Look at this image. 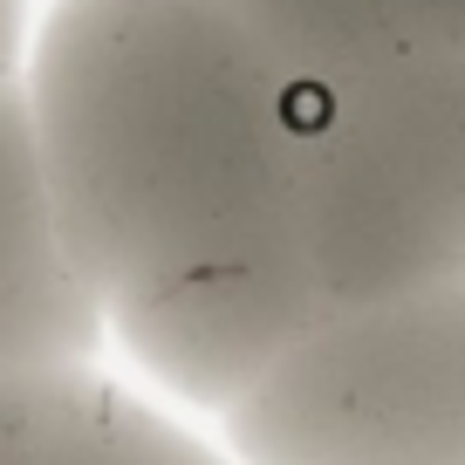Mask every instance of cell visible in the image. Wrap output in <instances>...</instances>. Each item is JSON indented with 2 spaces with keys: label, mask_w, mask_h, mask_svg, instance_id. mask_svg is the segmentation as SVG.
<instances>
[{
  "label": "cell",
  "mask_w": 465,
  "mask_h": 465,
  "mask_svg": "<svg viewBox=\"0 0 465 465\" xmlns=\"http://www.w3.org/2000/svg\"><path fill=\"white\" fill-rule=\"evenodd\" d=\"M21 96L103 315L185 267L294 240L315 83L232 0H48Z\"/></svg>",
  "instance_id": "1"
},
{
  "label": "cell",
  "mask_w": 465,
  "mask_h": 465,
  "mask_svg": "<svg viewBox=\"0 0 465 465\" xmlns=\"http://www.w3.org/2000/svg\"><path fill=\"white\" fill-rule=\"evenodd\" d=\"M294 240L329 315L465 281V55L315 83Z\"/></svg>",
  "instance_id": "2"
},
{
  "label": "cell",
  "mask_w": 465,
  "mask_h": 465,
  "mask_svg": "<svg viewBox=\"0 0 465 465\" xmlns=\"http://www.w3.org/2000/svg\"><path fill=\"white\" fill-rule=\"evenodd\" d=\"M219 445L240 465H465V281L322 315Z\"/></svg>",
  "instance_id": "3"
},
{
  "label": "cell",
  "mask_w": 465,
  "mask_h": 465,
  "mask_svg": "<svg viewBox=\"0 0 465 465\" xmlns=\"http://www.w3.org/2000/svg\"><path fill=\"white\" fill-rule=\"evenodd\" d=\"M322 315L302 240H274L110 302V342L158 397L226 418Z\"/></svg>",
  "instance_id": "4"
},
{
  "label": "cell",
  "mask_w": 465,
  "mask_h": 465,
  "mask_svg": "<svg viewBox=\"0 0 465 465\" xmlns=\"http://www.w3.org/2000/svg\"><path fill=\"white\" fill-rule=\"evenodd\" d=\"M110 342L103 294L83 281L48 192L21 75L0 83V377L96 363Z\"/></svg>",
  "instance_id": "5"
},
{
  "label": "cell",
  "mask_w": 465,
  "mask_h": 465,
  "mask_svg": "<svg viewBox=\"0 0 465 465\" xmlns=\"http://www.w3.org/2000/svg\"><path fill=\"white\" fill-rule=\"evenodd\" d=\"M0 465H240L96 363L0 377Z\"/></svg>",
  "instance_id": "6"
},
{
  "label": "cell",
  "mask_w": 465,
  "mask_h": 465,
  "mask_svg": "<svg viewBox=\"0 0 465 465\" xmlns=\"http://www.w3.org/2000/svg\"><path fill=\"white\" fill-rule=\"evenodd\" d=\"M232 7L308 83H335V75L411 55L391 0H232Z\"/></svg>",
  "instance_id": "7"
},
{
  "label": "cell",
  "mask_w": 465,
  "mask_h": 465,
  "mask_svg": "<svg viewBox=\"0 0 465 465\" xmlns=\"http://www.w3.org/2000/svg\"><path fill=\"white\" fill-rule=\"evenodd\" d=\"M411 55H465V0H391Z\"/></svg>",
  "instance_id": "8"
},
{
  "label": "cell",
  "mask_w": 465,
  "mask_h": 465,
  "mask_svg": "<svg viewBox=\"0 0 465 465\" xmlns=\"http://www.w3.org/2000/svg\"><path fill=\"white\" fill-rule=\"evenodd\" d=\"M28 28H35L28 0H0V83H7V75H21V55H28Z\"/></svg>",
  "instance_id": "9"
}]
</instances>
